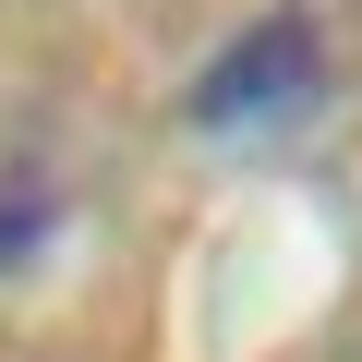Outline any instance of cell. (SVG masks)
Segmentation results:
<instances>
[{
  "label": "cell",
  "mask_w": 362,
  "mask_h": 362,
  "mask_svg": "<svg viewBox=\"0 0 362 362\" xmlns=\"http://www.w3.org/2000/svg\"><path fill=\"white\" fill-rule=\"evenodd\" d=\"M302 97H314V25H302V13H266V25L230 37V61H206L194 121H206V133H254V121H278V109H302Z\"/></svg>",
  "instance_id": "1"
}]
</instances>
